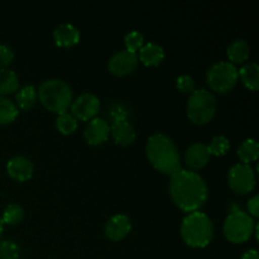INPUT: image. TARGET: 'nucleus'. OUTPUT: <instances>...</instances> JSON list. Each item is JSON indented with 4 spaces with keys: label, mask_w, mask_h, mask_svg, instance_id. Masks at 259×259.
Listing matches in <instances>:
<instances>
[{
    "label": "nucleus",
    "mask_w": 259,
    "mask_h": 259,
    "mask_svg": "<svg viewBox=\"0 0 259 259\" xmlns=\"http://www.w3.org/2000/svg\"><path fill=\"white\" fill-rule=\"evenodd\" d=\"M207 186L197 172L179 169L171 175L169 195L177 207L186 212L199 211L207 200Z\"/></svg>",
    "instance_id": "obj_1"
},
{
    "label": "nucleus",
    "mask_w": 259,
    "mask_h": 259,
    "mask_svg": "<svg viewBox=\"0 0 259 259\" xmlns=\"http://www.w3.org/2000/svg\"><path fill=\"white\" fill-rule=\"evenodd\" d=\"M146 153L148 161L158 172L171 176L181 169L179 149L175 142L164 134L157 133L149 137L146 144Z\"/></svg>",
    "instance_id": "obj_2"
},
{
    "label": "nucleus",
    "mask_w": 259,
    "mask_h": 259,
    "mask_svg": "<svg viewBox=\"0 0 259 259\" xmlns=\"http://www.w3.org/2000/svg\"><path fill=\"white\" fill-rule=\"evenodd\" d=\"M214 225L201 211L189 212L181 223V237L189 247L204 248L211 242Z\"/></svg>",
    "instance_id": "obj_3"
},
{
    "label": "nucleus",
    "mask_w": 259,
    "mask_h": 259,
    "mask_svg": "<svg viewBox=\"0 0 259 259\" xmlns=\"http://www.w3.org/2000/svg\"><path fill=\"white\" fill-rule=\"evenodd\" d=\"M38 99L47 110L52 113H66L73 101V94L67 82L60 78H50L40 83L38 89Z\"/></svg>",
    "instance_id": "obj_4"
},
{
    "label": "nucleus",
    "mask_w": 259,
    "mask_h": 259,
    "mask_svg": "<svg viewBox=\"0 0 259 259\" xmlns=\"http://www.w3.org/2000/svg\"><path fill=\"white\" fill-rule=\"evenodd\" d=\"M187 116L190 120L197 125L207 124L217 111V99L214 94L205 89H199L190 94L186 106Z\"/></svg>",
    "instance_id": "obj_5"
},
{
    "label": "nucleus",
    "mask_w": 259,
    "mask_h": 259,
    "mask_svg": "<svg viewBox=\"0 0 259 259\" xmlns=\"http://www.w3.org/2000/svg\"><path fill=\"white\" fill-rule=\"evenodd\" d=\"M254 228L255 224L253 218L248 212L237 209L233 210L225 219L223 233L230 243L240 244L252 237Z\"/></svg>",
    "instance_id": "obj_6"
},
{
    "label": "nucleus",
    "mask_w": 259,
    "mask_h": 259,
    "mask_svg": "<svg viewBox=\"0 0 259 259\" xmlns=\"http://www.w3.org/2000/svg\"><path fill=\"white\" fill-rule=\"evenodd\" d=\"M238 68L229 61H219L214 63L206 72V82L210 89L219 94L232 90L237 83Z\"/></svg>",
    "instance_id": "obj_7"
},
{
    "label": "nucleus",
    "mask_w": 259,
    "mask_h": 259,
    "mask_svg": "<svg viewBox=\"0 0 259 259\" xmlns=\"http://www.w3.org/2000/svg\"><path fill=\"white\" fill-rule=\"evenodd\" d=\"M229 187L239 195H247L255 187V174L250 164L237 163L229 169L228 174Z\"/></svg>",
    "instance_id": "obj_8"
},
{
    "label": "nucleus",
    "mask_w": 259,
    "mask_h": 259,
    "mask_svg": "<svg viewBox=\"0 0 259 259\" xmlns=\"http://www.w3.org/2000/svg\"><path fill=\"white\" fill-rule=\"evenodd\" d=\"M71 114L78 120H91L96 118L100 111V100L94 94L83 93L71 103Z\"/></svg>",
    "instance_id": "obj_9"
},
{
    "label": "nucleus",
    "mask_w": 259,
    "mask_h": 259,
    "mask_svg": "<svg viewBox=\"0 0 259 259\" xmlns=\"http://www.w3.org/2000/svg\"><path fill=\"white\" fill-rule=\"evenodd\" d=\"M138 65V56L137 53L129 51H119L114 53L108 63V68L113 75L126 76L133 72Z\"/></svg>",
    "instance_id": "obj_10"
},
{
    "label": "nucleus",
    "mask_w": 259,
    "mask_h": 259,
    "mask_svg": "<svg viewBox=\"0 0 259 259\" xmlns=\"http://www.w3.org/2000/svg\"><path fill=\"white\" fill-rule=\"evenodd\" d=\"M110 136V125L108 121L103 118H94L89 121L88 125L83 131V137L86 142L91 146H98L108 141Z\"/></svg>",
    "instance_id": "obj_11"
},
{
    "label": "nucleus",
    "mask_w": 259,
    "mask_h": 259,
    "mask_svg": "<svg viewBox=\"0 0 259 259\" xmlns=\"http://www.w3.org/2000/svg\"><path fill=\"white\" fill-rule=\"evenodd\" d=\"M210 156L211 154L207 148V144L196 142V143L191 144L185 152V163L189 167L190 171H196V169L206 166Z\"/></svg>",
    "instance_id": "obj_12"
},
{
    "label": "nucleus",
    "mask_w": 259,
    "mask_h": 259,
    "mask_svg": "<svg viewBox=\"0 0 259 259\" xmlns=\"http://www.w3.org/2000/svg\"><path fill=\"white\" fill-rule=\"evenodd\" d=\"M131 219L124 214H116L113 215V217L106 222L104 232H105V235L109 239L118 242V240L124 239V238L131 233Z\"/></svg>",
    "instance_id": "obj_13"
},
{
    "label": "nucleus",
    "mask_w": 259,
    "mask_h": 259,
    "mask_svg": "<svg viewBox=\"0 0 259 259\" xmlns=\"http://www.w3.org/2000/svg\"><path fill=\"white\" fill-rule=\"evenodd\" d=\"M7 171L12 179L17 181H27L33 175V163L23 156H15L8 161Z\"/></svg>",
    "instance_id": "obj_14"
},
{
    "label": "nucleus",
    "mask_w": 259,
    "mask_h": 259,
    "mask_svg": "<svg viewBox=\"0 0 259 259\" xmlns=\"http://www.w3.org/2000/svg\"><path fill=\"white\" fill-rule=\"evenodd\" d=\"M53 39L58 47H72L80 42V32L75 25L63 23L53 30Z\"/></svg>",
    "instance_id": "obj_15"
},
{
    "label": "nucleus",
    "mask_w": 259,
    "mask_h": 259,
    "mask_svg": "<svg viewBox=\"0 0 259 259\" xmlns=\"http://www.w3.org/2000/svg\"><path fill=\"white\" fill-rule=\"evenodd\" d=\"M110 134L119 146H129L136 141V131L128 120L113 123L110 126Z\"/></svg>",
    "instance_id": "obj_16"
},
{
    "label": "nucleus",
    "mask_w": 259,
    "mask_h": 259,
    "mask_svg": "<svg viewBox=\"0 0 259 259\" xmlns=\"http://www.w3.org/2000/svg\"><path fill=\"white\" fill-rule=\"evenodd\" d=\"M164 51L157 43H147L139 50V61L146 66H158L163 61Z\"/></svg>",
    "instance_id": "obj_17"
},
{
    "label": "nucleus",
    "mask_w": 259,
    "mask_h": 259,
    "mask_svg": "<svg viewBox=\"0 0 259 259\" xmlns=\"http://www.w3.org/2000/svg\"><path fill=\"white\" fill-rule=\"evenodd\" d=\"M238 75L242 78L243 85L250 91H257L259 89V66L255 62L247 63L243 66Z\"/></svg>",
    "instance_id": "obj_18"
},
{
    "label": "nucleus",
    "mask_w": 259,
    "mask_h": 259,
    "mask_svg": "<svg viewBox=\"0 0 259 259\" xmlns=\"http://www.w3.org/2000/svg\"><path fill=\"white\" fill-rule=\"evenodd\" d=\"M249 45L244 39H235L229 45L227 50L230 63H243L249 57Z\"/></svg>",
    "instance_id": "obj_19"
},
{
    "label": "nucleus",
    "mask_w": 259,
    "mask_h": 259,
    "mask_svg": "<svg viewBox=\"0 0 259 259\" xmlns=\"http://www.w3.org/2000/svg\"><path fill=\"white\" fill-rule=\"evenodd\" d=\"M238 157L242 161V163L249 164L250 162L257 161L259 156V146L258 142L253 138L244 139L238 147Z\"/></svg>",
    "instance_id": "obj_20"
},
{
    "label": "nucleus",
    "mask_w": 259,
    "mask_h": 259,
    "mask_svg": "<svg viewBox=\"0 0 259 259\" xmlns=\"http://www.w3.org/2000/svg\"><path fill=\"white\" fill-rule=\"evenodd\" d=\"M19 89V78L14 71L9 68L0 70V95L13 94Z\"/></svg>",
    "instance_id": "obj_21"
},
{
    "label": "nucleus",
    "mask_w": 259,
    "mask_h": 259,
    "mask_svg": "<svg viewBox=\"0 0 259 259\" xmlns=\"http://www.w3.org/2000/svg\"><path fill=\"white\" fill-rule=\"evenodd\" d=\"M37 101V91L32 85H25L17 93V104L23 110H29Z\"/></svg>",
    "instance_id": "obj_22"
},
{
    "label": "nucleus",
    "mask_w": 259,
    "mask_h": 259,
    "mask_svg": "<svg viewBox=\"0 0 259 259\" xmlns=\"http://www.w3.org/2000/svg\"><path fill=\"white\" fill-rule=\"evenodd\" d=\"M18 111L17 105L5 96L0 95V124H10L17 119Z\"/></svg>",
    "instance_id": "obj_23"
},
{
    "label": "nucleus",
    "mask_w": 259,
    "mask_h": 259,
    "mask_svg": "<svg viewBox=\"0 0 259 259\" xmlns=\"http://www.w3.org/2000/svg\"><path fill=\"white\" fill-rule=\"evenodd\" d=\"M2 219L4 224L8 225H17L22 223L24 219V210L18 204H9L4 209L2 215Z\"/></svg>",
    "instance_id": "obj_24"
},
{
    "label": "nucleus",
    "mask_w": 259,
    "mask_h": 259,
    "mask_svg": "<svg viewBox=\"0 0 259 259\" xmlns=\"http://www.w3.org/2000/svg\"><path fill=\"white\" fill-rule=\"evenodd\" d=\"M56 126H57L58 131L61 132L65 136H70L77 128V119L70 113H62L60 115H57L56 119Z\"/></svg>",
    "instance_id": "obj_25"
},
{
    "label": "nucleus",
    "mask_w": 259,
    "mask_h": 259,
    "mask_svg": "<svg viewBox=\"0 0 259 259\" xmlns=\"http://www.w3.org/2000/svg\"><path fill=\"white\" fill-rule=\"evenodd\" d=\"M209 148L210 154H214V156H224L228 152V149L230 148L229 139L224 136H217L211 139L210 144L207 146Z\"/></svg>",
    "instance_id": "obj_26"
},
{
    "label": "nucleus",
    "mask_w": 259,
    "mask_h": 259,
    "mask_svg": "<svg viewBox=\"0 0 259 259\" xmlns=\"http://www.w3.org/2000/svg\"><path fill=\"white\" fill-rule=\"evenodd\" d=\"M20 249L13 240L0 242V259H19Z\"/></svg>",
    "instance_id": "obj_27"
},
{
    "label": "nucleus",
    "mask_w": 259,
    "mask_h": 259,
    "mask_svg": "<svg viewBox=\"0 0 259 259\" xmlns=\"http://www.w3.org/2000/svg\"><path fill=\"white\" fill-rule=\"evenodd\" d=\"M143 35L138 30H132V32H129L124 37V45H125L126 51H129V52L136 53L137 51L141 50L142 46H143Z\"/></svg>",
    "instance_id": "obj_28"
},
{
    "label": "nucleus",
    "mask_w": 259,
    "mask_h": 259,
    "mask_svg": "<svg viewBox=\"0 0 259 259\" xmlns=\"http://www.w3.org/2000/svg\"><path fill=\"white\" fill-rule=\"evenodd\" d=\"M176 86L184 94H192L196 90L194 78L190 75H180L176 80Z\"/></svg>",
    "instance_id": "obj_29"
},
{
    "label": "nucleus",
    "mask_w": 259,
    "mask_h": 259,
    "mask_svg": "<svg viewBox=\"0 0 259 259\" xmlns=\"http://www.w3.org/2000/svg\"><path fill=\"white\" fill-rule=\"evenodd\" d=\"M109 115H110L113 123H115V121L126 120V118H128V109H126L123 104L115 103L110 106Z\"/></svg>",
    "instance_id": "obj_30"
},
{
    "label": "nucleus",
    "mask_w": 259,
    "mask_h": 259,
    "mask_svg": "<svg viewBox=\"0 0 259 259\" xmlns=\"http://www.w3.org/2000/svg\"><path fill=\"white\" fill-rule=\"evenodd\" d=\"M14 60V52L9 46L0 45V70L7 68Z\"/></svg>",
    "instance_id": "obj_31"
},
{
    "label": "nucleus",
    "mask_w": 259,
    "mask_h": 259,
    "mask_svg": "<svg viewBox=\"0 0 259 259\" xmlns=\"http://www.w3.org/2000/svg\"><path fill=\"white\" fill-rule=\"evenodd\" d=\"M247 207H248V212H249L250 217L252 218L259 217V196L258 195H255V196H253L252 199H249V201H248V204H247Z\"/></svg>",
    "instance_id": "obj_32"
},
{
    "label": "nucleus",
    "mask_w": 259,
    "mask_h": 259,
    "mask_svg": "<svg viewBox=\"0 0 259 259\" xmlns=\"http://www.w3.org/2000/svg\"><path fill=\"white\" fill-rule=\"evenodd\" d=\"M242 259H259L258 252L255 249H249L243 254Z\"/></svg>",
    "instance_id": "obj_33"
},
{
    "label": "nucleus",
    "mask_w": 259,
    "mask_h": 259,
    "mask_svg": "<svg viewBox=\"0 0 259 259\" xmlns=\"http://www.w3.org/2000/svg\"><path fill=\"white\" fill-rule=\"evenodd\" d=\"M3 229H4V223H3V219H2V217H0V237H2Z\"/></svg>",
    "instance_id": "obj_34"
}]
</instances>
